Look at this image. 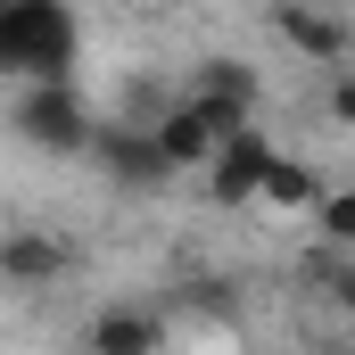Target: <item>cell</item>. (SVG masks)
<instances>
[{"label":"cell","mask_w":355,"mask_h":355,"mask_svg":"<svg viewBox=\"0 0 355 355\" xmlns=\"http://www.w3.org/2000/svg\"><path fill=\"white\" fill-rule=\"evenodd\" d=\"M149 132H157V149H166V166H174V174H207V157H215V141H223V132H215V116H207L190 91L166 99V107L149 116Z\"/></svg>","instance_id":"cell-7"},{"label":"cell","mask_w":355,"mask_h":355,"mask_svg":"<svg viewBox=\"0 0 355 355\" xmlns=\"http://www.w3.org/2000/svg\"><path fill=\"white\" fill-rule=\"evenodd\" d=\"M0 58H8V50H0Z\"/></svg>","instance_id":"cell-14"},{"label":"cell","mask_w":355,"mask_h":355,"mask_svg":"<svg viewBox=\"0 0 355 355\" xmlns=\"http://www.w3.org/2000/svg\"><path fill=\"white\" fill-rule=\"evenodd\" d=\"M8 124L33 141V149H50V157H83L91 149V107H83V91H75V75L67 83H25L17 91V107H8Z\"/></svg>","instance_id":"cell-2"},{"label":"cell","mask_w":355,"mask_h":355,"mask_svg":"<svg viewBox=\"0 0 355 355\" xmlns=\"http://www.w3.org/2000/svg\"><path fill=\"white\" fill-rule=\"evenodd\" d=\"M339 314H347V331H355V297H347V306H339Z\"/></svg>","instance_id":"cell-13"},{"label":"cell","mask_w":355,"mask_h":355,"mask_svg":"<svg viewBox=\"0 0 355 355\" xmlns=\"http://www.w3.org/2000/svg\"><path fill=\"white\" fill-rule=\"evenodd\" d=\"M67 272H75V248L58 232H42V223L0 232V289H58Z\"/></svg>","instance_id":"cell-5"},{"label":"cell","mask_w":355,"mask_h":355,"mask_svg":"<svg viewBox=\"0 0 355 355\" xmlns=\"http://www.w3.org/2000/svg\"><path fill=\"white\" fill-rule=\"evenodd\" d=\"M331 124H339V132H355V75H339V83H331Z\"/></svg>","instance_id":"cell-12"},{"label":"cell","mask_w":355,"mask_h":355,"mask_svg":"<svg viewBox=\"0 0 355 355\" xmlns=\"http://www.w3.org/2000/svg\"><path fill=\"white\" fill-rule=\"evenodd\" d=\"M265 166H272V141L257 132V124L223 132V141H215V157H207V190H215V207H257Z\"/></svg>","instance_id":"cell-6"},{"label":"cell","mask_w":355,"mask_h":355,"mask_svg":"<svg viewBox=\"0 0 355 355\" xmlns=\"http://www.w3.org/2000/svg\"><path fill=\"white\" fill-rule=\"evenodd\" d=\"M91 166H99L107 182H124V190H166V182H174L166 149H157V132H149L141 116L99 124V132H91Z\"/></svg>","instance_id":"cell-3"},{"label":"cell","mask_w":355,"mask_h":355,"mask_svg":"<svg viewBox=\"0 0 355 355\" xmlns=\"http://www.w3.org/2000/svg\"><path fill=\"white\" fill-rule=\"evenodd\" d=\"M314 232H322L331 248H355V190H322V198H314Z\"/></svg>","instance_id":"cell-11"},{"label":"cell","mask_w":355,"mask_h":355,"mask_svg":"<svg viewBox=\"0 0 355 355\" xmlns=\"http://www.w3.org/2000/svg\"><path fill=\"white\" fill-rule=\"evenodd\" d=\"M190 91H198V99H240V107H257L265 75H257L248 58H198V67H190Z\"/></svg>","instance_id":"cell-9"},{"label":"cell","mask_w":355,"mask_h":355,"mask_svg":"<svg viewBox=\"0 0 355 355\" xmlns=\"http://www.w3.org/2000/svg\"><path fill=\"white\" fill-rule=\"evenodd\" d=\"M272 33H281L289 58L331 67V75L355 58V25H347V17H331V8H314V0H272Z\"/></svg>","instance_id":"cell-4"},{"label":"cell","mask_w":355,"mask_h":355,"mask_svg":"<svg viewBox=\"0 0 355 355\" xmlns=\"http://www.w3.org/2000/svg\"><path fill=\"white\" fill-rule=\"evenodd\" d=\"M0 50L8 83H67L83 58V25L67 0H0Z\"/></svg>","instance_id":"cell-1"},{"label":"cell","mask_w":355,"mask_h":355,"mask_svg":"<svg viewBox=\"0 0 355 355\" xmlns=\"http://www.w3.org/2000/svg\"><path fill=\"white\" fill-rule=\"evenodd\" d=\"M83 347L91 355H157L166 347V314L157 306H99L83 322Z\"/></svg>","instance_id":"cell-8"},{"label":"cell","mask_w":355,"mask_h":355,"mask_svg":"<svg viewBox=\"0 0 355 355\" xmlns=\"http://www.w3.org/2000/svg\"><path fill=\"white\" fill-rule=\"evenodd\" d=\"M257 198L297 215V207H314V198H322V182H314V166H306V157H281V149H272V166H265V182H257Z\"/></svg>","instance_id":"cell-10"}]
</instances>
